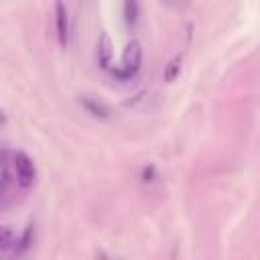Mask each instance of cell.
Returning <instances> with one entry per match:
<instances>
[{
  "label": "cell",
  "mask_w": 260,
  "mask_h": 260,
  "mask_svg": "<svg viewBox=\"0 0 260 260\" xmlns=\"http://www.w3.org/2000/svg\"><path fill=\"white\" fill-rule=\"evenodd\" d=\"M140 63H142V45L138 39H130L122 53V65L120 69L114 71V75L120 79H130L140 69Z\"/></svg>",
  "instance_id": "6da1fadb"
},
{
  "label": "cell",
  "mask_w": 260,
  "mask_h": 260,
  "mask_svg": "<svg viewBox=\"0 0 260 260\" xmlns=\"http://www.w3.org/2000/svg\"><path fill=\"white\" fill-rule=\"evenodd\" d=\"M10 165H12V171H14L16 185H18L20 189L32 187V183H35V179H37V167H35L32 158H30L26 152L18 150V152L12 154Z\"/></svg>",
  "instance_id": "7a4b0ae2"
},
{
  "label": "cell",
  "mask_w": 260,
  "mask_h": 260,
  "mask_svg": "<svg viewBox=\"0 0 260 260\" xmlns=\"http://www.w3.org/2000/svg\"><path fill=\"white\" fill-rule=\"evenodd\" d=\"M55 26H57V39L63 47H67L69 43V14L67 8L63 4V0L55 2Z\"/></svg>",
  "instance_id": "3957f363"
},
{
  "label": "cell",
  "mask_w": 260,
  "mask_h": 260,
  "mask_svg": "<svg viewBox=\"0 0 260 260\" xmlns=\"http://www.w3.org/2000/svg\"><path fill=\"white\" fill-rule=\"evenodd\" d=\"M95 55H98V65L102 69H108L112 63V57H114V45H112V39L108 32H102V37L95 45Z\"/></svg>",
  "instance_id": "277c9868"
},
{
  "label": "cell",
  "mask_w": 260,
  "mask_h": 260,
  "mask_svg": "<svg viewBox=\"0 0 260 260\" xmlns=\"http://www.w3.org/2000/svg\"><path fill=\"white\" fill-rule=\"evenodd\" d=\"M18 236L14 234L12 228L0 225V252H16Z\"/></svg>",
  "instance_id": "5b68a950"
},
{
  "label": "cell",
  "mask_w": 260,
  "mask_h": 260,
  "mask_svg": "<svg viewBox=\"0 0 260 260\" xmlns=\"http://www.w3.org/2000/svg\"><path fill=\"white\" fill-rule=\"evenodd\" d=\"M10 185V173H8V152L0 150V199L6 197Z\"/></svg>",
  "instance_id": "8992f818"
},
{
  "label": "cell",
  "mask_w": 260,
  "mask_h": 260,
  "mask_svg": "<svg viewBox=\"0 0 260 260\" xmlns=\"http://www.w3.org/2000/svg\"><path fill=\"white\" fill-rule=\"evenodd\" d=\"M81 106L91 114V116H95V118H108L110 116V112H108V108L102 104V102H98V100H93V98H87V95H83L81 100Z\"/></svg>",
  "instance_id": "52a82bcc"
},
{
  "label": "cell",
  "mask_w": 260,
  "mask_h": 260,
  "mask_svg": "<svg viewBox=\"0 0 260 260\" xmlns=\"http://www.w3.org/2000/svg\"><path fill=\"white\" fill-rule=\"evenodd\" d=\"M181 63H183V55H177V57H173L167 65H165V81H175L177 77H179V73H181Z\"/></svg>",
  "instance_id": "ba28073f"
},
{
  "label": "cell",
  "mask_w": 260,
  "mask_h": 260,
  "mask_svg": "<svg viewBox=\"0 0 260 260\" xmlns=\"http://www.w3.org/2000/svg\"><path fill=\"white\" fill-rule=\"evenodd\" d=\"M124 20L128 26H134L138 20V0H124Z\"/></svg>",
  "instance_id": "9c48e42d"
}]
</instances>
